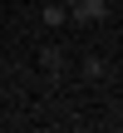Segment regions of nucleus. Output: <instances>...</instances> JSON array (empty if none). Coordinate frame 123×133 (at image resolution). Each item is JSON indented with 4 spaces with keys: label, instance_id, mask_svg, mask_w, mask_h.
Listing matches in <instances>:
<instances>
[{
    "label": "nucleus",
    "instance_id": "1",
    "mask_svg": "<svg viewBox=\"0 0 123 133\" xmlns=\"http://www.w3.org/2000/svg\"><path fill=\"white\" fill-rule=\"evenodd\" d=\"M104 15H108V0H74L69 5V20H79V25H94Z\"/></svg>",
    "mask_w": 123,
    "mask_h": 133
},
{
    "label": "nucleus",
    "instance_id": "2",
    "mask_svg": "<svg viewBox=\"0 0 123 133\" xmlns=\"http://www.w3.org/2000/svg\"><path fill=\"white\" fill-rule=\"evenodd\" d=\"M69 20V5H59V0H44V30H59Z\"/></svg>",
    "mask_w": 123,
    "mask_h": 133
},
{
    "label": "nucleus",
    "instance_id": "3",
    "mask_svg": "<svg viewBox=\"0 0 123 133\" xmlns=\"http://www.w3.org/2000/svg\"><path fill=\"white\" fill-rule=\"evenodd\" d=\"M39 69H49V74H59V69H64V54H59L54 44H44V49H39Z\"/></svg>",
    "mask_w": 123,
    "mask_h": 133
},
{
    "label": "nucleus",
    "instance_id": "4",
    "mask_svg": "<svg viewBox=\"0 0 123 133\" xmlns=\"http://www.w3.org/2000/svg\"><path fill=\"white\" fill-rule=\"evenodd\" d=\"M104 69H108V64H104L99 54H89V59H84V79H104Z\"/></svg>",
    "mask_w": 123,
    "mask_h": 133
},
{
    "label": "nucleus",
    "instance_id": "5",
    "mask_svg": "<svg viewBox=\"0 0 123 133\" xmlns=\"http://www.w3.org/2000/svg\"><path fill=\"white\" fill-rule=\"evenodd\" d=\"M59 5H74V0H59Z\"/></svg>",
    "mask_w": 123,
    "mask_h": 133
}]
</instances>
